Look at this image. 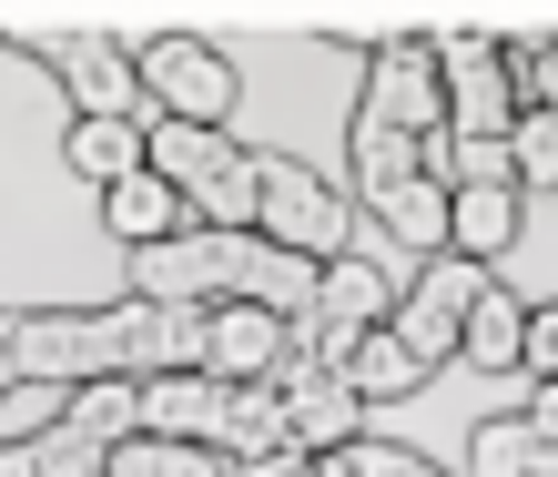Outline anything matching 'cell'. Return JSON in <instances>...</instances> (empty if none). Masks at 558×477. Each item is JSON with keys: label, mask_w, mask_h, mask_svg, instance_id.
<instances>
[{"label": "cell", "mask_w": 558, "mask_h": 477, "mask_svg": "<svg viewBox=\"0 0 558 477\" xmlns=\"http://www.w3.org/2000/svg\"><path fill=\"white\" fill-rule=\"evenodd\" d=\"M133 61H143L153 122H204V133H223V122H234V61H223L204 30H153Z\"/></svg>", "instance_id": "obj_1"}, {"label": "cell", "mask_w": 558, "mask_h": 477, "mask_svg": "<svg viewBox=\"0 0 558 477\" xmlns=\"http://www.w3.org/2000/svg\"><path fill=\"white\" fill-rule=\"evenodd\" d=\"M11 356L21 376L41 387H92V376H122V345H112V305H21L11 315Z\"/></svg>", "instance_id": "obj_2"}, {"label": "cell", "mask_w": 558, "mask_h": 477, "mask_svg": "<svg viewBox=\"0 0 558 477\" xmlns=\"http://www.w3.org/2000/svg\"><path fill=\"white\" fill-rule=\"evenodd\" d=\"M254 234L284 244V254H305V265H336V254H355V204L325 173L265 152V224H254Z\"/></svg>", "instance_id": "obj_3"}, {"label": "cell", "mask_w": 558, "mask_h": 477, "mask_svg": "<svg viewBox=\"0 0 558 477\" xmlns=\"http://www.w3.org/2000/svg\"><path fill=\"white\" fill-rule=\"evenodd\" d=\"M437 82H447V133H518V91H508V41L487 30H437Z\"/></svg>", "instance_id": "obj_4"}, {"label": "cell", "mask_w": 558, "mask_h": 477, "mask_svg": "<svg viewBox=\"0 0 558 477\" xmlns=\"http://www.w3.org/2000/svg\"><path fill=\"white\" fill-rule=\"evenodd\" d=\"M477 295H487V265H468V254H437V265L416 274V295H397V315H386V326H397V335H407V356L437 376V366L457 356V335H468Z\"/></svg>", "instance_id": "obj_5"}, {"label": "cell", "mask_w": 558, "mask_h": 477, "mask_svg": "<svg viewBox=\"0 0 558 477\" xmlns=\"http://www.w3.org/2000/svg\"><path fill=\"white\" fill-rule=\"evenodd\" d=\"M355 122H376V133H407V143H437L447 133V82H437V51L426 41H397L366 61V102Z\"/></svg>", "instance_id": "obj_6"}, {"label": "cell", "mask_w": 558, "mask_h": 477, "mask_svg": "<svg viewBox=\"0 0 558 477\" xmlns=\"http://www.w3.org/2000/svg\"><path fill=\"white\" fill-rule=\"evenodd\" d=\"M204 376L214 387H284L294 376V315H275V305H214L204 315Z\"/></svg>", "instance_id": "obj_7"}, {"label": "cell", "mask_w": 558, "mask_h": 477, "mask_svg": "<svg viewBox=\"0 0 558 477\" xmlns=\"http://www.w3.org/2000/svg\"><path fill=\"white\" fill-rule=\"evenodd\" d=\"M61 91H72V122H153V91H143V61L102 41V30H82L72 51L51 61Z\"/></svg>", "instance_id": "obj_8"}, {"label": "cell", "mask_w": 558, "mask_h": 477, "mask_svg": "<svg viewBox=\"0 0 558 477\" xmlns=\"http://www.w3.org/2000/svg\"><path fill=\"white\" fill-rule=\"evenodd\" d=\"M112 345H122V376H204V315L193 305H143L122 295L112 305Z\"/></svg>", "instance_id": "obj_9"}, {"label": "cell", "mask_w": 558, "mask_h": 477, "mask_svg": "<svg viewBox=\"0 0 558 477\" xmlns=\"http://www.w3.org/2000/svg\"><path fill=\"white\" fill-rule=\"evenodd\" d=\"M284 427H294V448H305V457L366 448V406H355V387H345V376H325V366H305V356H294V376H284Z\"/></svg>", "instance_id": "obj_10"}, {"label": "cell", "mask_w": 558, "mask_h": 477, "mask_svg": "<svg viewBox=\"0 0 558 477\" xmlns=\"http://www.w3.org/2000/svg\"><path fill=\"white\" fill-rule=\"evenodd\" d=\"M102 224H112V244L153 254V244L193 234V204H183V194H173L162 173H133V183H112V194H102Z\"/></svg>", "instance_id": "obj_11"}, {"label": "cell", "mask_w": 558, "mask_h": 477, "mask_svg": "<svg viewBox=\"0 0 558 477\" xmlns=\"http://www.w3.org/2000/svg\"><path fill=\"white\" fill-rule=\"evenodd\" d=\"M214 417H223L214 376H153L143 387V437H162V448H214Z\"/></svg>", "instance_id": "obj_12"}, {"label": "cell", "mask_w": 558, "mask_h": 477, "mask_svg": "<svg viewBox=\"0 0 558 477\" xmlns=\"http://www.w3.org/2000/svg\"><path fill=\"white\" fill-rule=\"evenodd\" d=\"M275 448H294V427H284V387H223V417H214V457L254 467V457H275Z\"/></svg>", "instance_id": "obj_13"}, {"label": "cell", "mask_w": 558, "mask_h": 477, "mask_svg": "<svg viewBox=\"0 0 558 477\" xmlns=\"http://www.w3.org/2000/svg\"><path fill=\"white\" fill-rule=\"evenodd\" d=\"M315 315H325V326L376 335L386 315H397V284H386V265H376V254H336V265H325V284H315Z\"/></svg>", "instance_id": "obj_14"}, {"label": "cell", "mask_w": 558, "mask_h": 477, "mask_svg": "<svg viewBox=\"0 0 558 477\" xmlns=\"http://www.w3.org/2000/svg\"><path fill=\"white\" fill-rule=\"evenodd\" d=\"M61 163H72L82 183H133L153 173V122H72V143H61Z\"/></svg>", "instance_id": "obj_15"}, {"label": "cell", "mask_w": 558, "mask_h": 477, "mask_svg": "<svg viewBox=\"0 0 558 477\" xmlns=\"http://www.w3.org/2000/svg\"><path fill=\"white\" fill-rule=\"evenodd\" d=\"M518 224H529V194H518V183L457 194V213H447V254H468V265H498V254L518 244Z\"/></svg>", "instance_id": "obj_16"}, {"label": "cell", "mask_w": 558, "mask_h": 477, "mask_svg": "<svg viewBox=\"0 0 558 477\" xmlns=\"http://www.w3.org/2000/svg\"><path fill=\"white\" fill-rule=\"evenodd\" d=\"M457 356H468V366H487V376H518V366H529V305L487 284V295H477V315H468V335H457Z\"/></svg>", "instance_id": "obj_17"}, {"label": "cell", "mask_w": 558, "mask_h": 477, "mask_svg": "<svg viewBox=\"0 0 558 477\" xmlns=\"http://www.w3.org/2000/svg\"><path fill=\"white\" fill-rule=\"evenodd\" d=\"M345 387H355V406H366V417H376V406H407V396L426 387V366L407 356V335H397V326H376L366 345H355V366H345Z\"/></svg>", "instance_id": "obj_18"}, {"label": "cell", "mask_w": 558, "mask_h": 477, "mask_svg": "<svg viewBox=\"0 0 558 477\" xmlns=\"http://www.w3.org/2000/svg\"><path fill=\"white\" fill-rule=\"evenodd\" d=\"M468 477H558V448H548L529 417H487L468 437Z\"/></svg>", "instance_id": "obj_19"}, {"label": "cell", "mask_w": 558, "mask_h": 477, "mask_svg": "<svg viewBox=\"0 0 558 477\" xmlns=\"http://www.w3.org/2000/svg\"><path fill=\"white\" fill-rule=\"evenodd\" d=\"M92 448H122V437H143V376H92V387H72V417Z\"/></svg>", "instance_id": "obj_20"}, {"label": "cell", "mask_w": 558, "mask_h": 477, "mask_svg": "<svg viewBox=\"0 0 558 477\" xmlns=\"http://www.w3.org/2000/svg\"><path fill=\"white\" fill-rule=\"evenodd\" d=\"M244 143H223V133H204V122H153V173L173 183V194H193L204 173H223Z\"/></svg>", "instance_id": "obj_21"}, {"label": "cell", "mask_w": 558, "mask_h": 477, "mask_svg": "<svg viewBox=\"0 0 558 477\" xmlns=\"http://www.w3.org/2000/svg\"><path fill=\"white\" fill-rule=\"evenodd\" d=\"M376 213H386V234H397L407 254H426V265H437V254H447V213H457V194H447V183H426V173H416L407 194H386Z\"/></svg>", "instance_id": "obj_22"}, {"label": "cell", "mask_w": 558, "mask_h": 477, "mask_svg": "<svg viewBox=\"0 0 558 477\" xmlns=\"http://www.w3.org/2000/svg\"><path fill=\"white\" fill-rule=\"evenodd\" d=\"M416 173H426V143H407V133H376V122H355V194H366V204L407 194Z\"/></svg>", "instance_id": "obj_23"}, {"label": "cell", "mask_w": 558, "mask_h": 477, "mask_svg": "<svg viewBox=\"0 0 558 477\" xmlns=\"http://www.w3.org/2000/svg\"><path fill=\"white\" fill-rule=\"evenodd\" d=\"M72 417V387H41V376H21L11 396H0V448H31V437H51Z\"/></svg>", "instance_id": "obj_24"}, {"label": "cell", "mask_w": 558, "mask_h": 477, "mask_svg": "<svg viewBox=\"0 0 558 477\" xmlns=\"http://www.w3.org/2000/svg\"><path fill=\"white\" fill-rule=\"evenodd\" d=\"M305 30H315V41H355V51H397V41H416L407 11H305Z\"/></svg>", "instance_id": "obj_25"}, {"label": "cell", "mask_w": 558, "mask_h": 477, "mask_svg": "<svg viewBox=\"0 0 558 477\" xmlns=\"http://www.w3.org/2000/svg\"><path fill=\"white\" fill-rule=\"evenodd\" d=\"M508 152H518V194H558V112H518Z\"/></svg>", "instance_id": "obj_26"}, {"label": "cell", "mask_w": 558, "mask_h": 477, "mask_svg": "<svg viewBox=\"0 0 558 477\" xmlns=\"http://www.w3.org/2000/svg\"><path fill=\"white\" fill-rule=\"evenodd\" d=\"M204 448H162V437H122L112 448V477H193Z\"/></svg>", "instance_id": "obj_27"}, {"label": "cell", "mask_w": 558, "mask_h": 477, "mask_svg": "<svg viewBox=\"0 0 558 477\" xmlns=\"http://www.w3.org/2000/svg\"><path fill=\"white\" fill-rule=\"evenodd\" d=\"M518 376H529V387L558 376V305H529V366H518Z\"/></svg>", "instance_id": "obj_28"}, {"label": "cell", "mask_w": 558, "mask_h": 477, "mask_svg": "<svg viewBox=\"0 0 558 477\" xmlns=\"http://www.w3.org/2000/svg\"><path fill=\"white\" fill-rule=\"evenodd\" d=\"M518 417H529L548 448H558V376H548V387H529V406H518Z\"/></svg>", "instance_id": "obj_29"}, {"label": "cell", "mask_w": 558, "mask_h": 477, "mask_svg": "<svg viewBox=\"0 0 558 477\" xmlns=\"http://www.w3.org/2000/svg\"><path fill=\"white\" fill-rule=\"evenodd\" d=\"M21 387V356H11V315H0V396Z\"/></svg>", "instance_id": "obj_30"}, {"label": "cell", "mask_w": 558, "mask_h": 477, "mask_svg": "<svg viewBox=\"0 0 558 477\" xmlns=\"http://www.w3.org/2000/svg\"><path fill=\"white\" fill-rule=\"evenodd\" d=\"M0 30H11V21H0Z\"/></svg>", "instance_id": "obj_31"}]
</instances>
